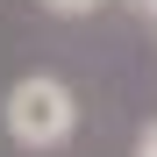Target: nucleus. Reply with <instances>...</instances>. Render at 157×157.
<instances>
[{
	"instance_id": "nucleus-1",
	"label": "nucleus",
	"mask_w": 157,
	"mask_h": 157,
	"mask_svg": "<svg viewBox=\"0 0 157 157\" xmlns=\"http://www.w3.org/2000/svg\"><path fill=\"white\" fill-rule=\"evenodd\" d=\"M71 128H78V107H71V93L57 78H21L7 93V136L21 150H50V143H64Z\"/></svg>"
},
{
	"instance_id": "nucleus-2",
	"label": "nucleus",
	"mask_w": 157,
	"mask_h": 157,
	"mask_svg": "<svg viewBox=\"0 0 157 157\" xmlns=\"http://www.w3.org/2000/svg\"><path fill=\"white\" fill-rule=\"evenodd\" d=\"M50 7H57V14H86L93 0H50Z\"/></svg>"
},
{
	"instance_id": "nucleus-3",
	"label": "nucleus",
	"mask_w": 157,
	"mask_h": 157,
	"mask_svg": "<svg viewBox=\"0 0 157 157\" xmlns=\"http://www.w3.org/2000/svg\"><path fill=\"white\" fill-rule=\"evenodd\" d=\"M143 157H157V128H143Z\"/></svg>"
}]
</instances>
